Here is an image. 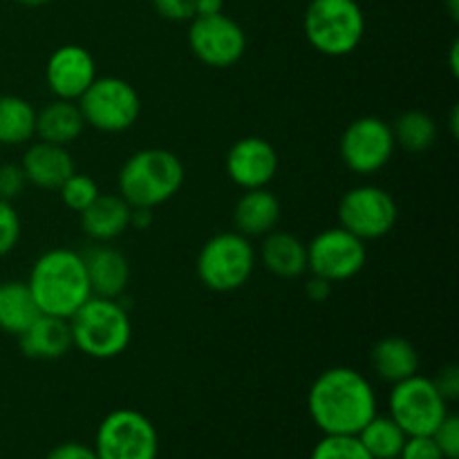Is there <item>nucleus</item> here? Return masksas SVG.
Returning a JSON list of instances; mask_svg holds the SVG:
<instances>
[{"label":"nucleus","instance_id":"obj_2","mask_svg":"<svg viewBox=\"0 0 459 459\" xmlns=\"http://www.w3.org/2000/svg\"><path fill=\"white\" fill-rule=\"evenodd\" d=\"M40 314L70 318L92 296L83 254L72 249H49L36 258L27 278Z\"/></svg>","mask_w":459,"mask_h":459},{"label":"nucleus","instance_id":"obj_8","mask_svg":"<svg viewBox=\"0 0 459 459\" xmlns=\"http://www.w3.org/2000/svg\"><path fill=\"white\" fill-rule=\"evenodd\" d=\"M92 448L99 459H157L160 435L143 412L117 408L99 424Z\"/></svg>","mask_w":459,"mask_h":459},{"label":"nucleus","instance_id":"obj_10","mask_svg":"<svg viewBox=\"0 0 459 459\" xmlns=\"http://www.w3.org/2000/svg\"><path fill=\"white\" fill-rule=\"evenodd\" d=\"M397 202L385 188L361 184L343 193L339 202V227L366 240L388 236L397 224Z\"/></svg>","mask_w":459,"mask_h":459},{"label":"nucleus","instance_id":"obj_7","mask_svg":"<svg viewBox=\"0 0 459 459\" xmlns=\"http://www.w3.org/2000/svg\"><path fill=\"white\" fill-rule=\"evenodd\" d=\"M76 103L85 126L101 133H124L133 128L142 115L139 92L119 76H97Z\"/></svg>","mask_w":459,"mask_h":459},{"label":"nucleus","instance_id":"obj_36","mask_svg":"<svg viewBox=\"0 0 459 459\" xmlns=\"http://www.w3.org/2000/svg\"><path fill=\"white\" fill-rule=\"evenodd\" d=\"M45 459H99L92 446H85L81 442H65L54 446Z\"/></svg>","mask_w":459,"mask_h":459},{"label":"nucleus","instance_id":"obj_31","mask_svg":"<svg viewBox=\"0 0 459 459\" xmlns=\"http://www.w3.org/2000/svg\"><path fill=\"white\" fill-rule=\"evenodd\" d=\"M430 437L435 439V444H437L439 451H442L444 459H457L459 457V420H457V415H451V412H448V415L444 417L442 424L435 429V433L430 435Z\"/></svg>","mask_w":459,"mask_h":459},{"label":"nucleus","instance_id":"obj_23","mask_svg":"<svg viewBox=\"0 0 459 459\" xmlns=\"http://www.w3.org/2000/svg\"><path fill=\"white\" fill-rule=\"evenodd\" d=\"M263 264L267 272H272L278 278H299L307 272V245L294 233L278 231L263 236Z\"/></svg>","mask_w":459,"mask_h":459},{"label":"nucleus","instance_id":"obj_6","mask_svg":"<svg viewBox=\"0 0 459 459\" xmlns=\"http://www.w3.org/2000/svg\"><path fill=\"white\" fill-rule=\"evenodd\" d=\"M255 267V249L238 231L215 233L202 245L195 272L202 285L218 294L236 291L249 282Z\"/></svg>","mask_w":459,"mask_h":459},{"label":"nucleus","instance_id":"obj_26","mask_svg":"<svg viewBox=\"0 0 459 459\" xmlns=\"http://www.w3.org/2000/svg\"><path fill=\"white\" fill-rule=\"evenodd\" d=\"M359 442L363 444L372 459H399L408 435L399 429L397 421L390 415L377 412L366 426L357 433Z\"/></svg>","mask_w":459,"mask_h":459},{"label":"nucleus","instance_id":"obj_27","mask_svg":"<svg viewBox=\"0 0 459 459\" xmlns=\"http://www.w3.org/2000/svg\"><path fill=\"white\" fill-rule=\"evenodd\" d=\"M393 137L408 152H426L437 139V124L424 110H408L394 119Z\"/></svg>","mask_w":459,"mask_h":459},{"label":"nucleus","instance_id":"obj_39","mask_svg":"<svg viewBox=\"0 0 459 459\" xmlns=\"http://www.w3.org/2000/svg\"><path fill=\"white\" fill-rule=\"evenodd\" d=\"M224 12V0H195V16H215Z\"/></svg>","mask_w":459,"mask_h":459},{"label":"nucleus","instance_id":"obj_25","mask_svg":"<svg viewBox=\"0 0 459 459\" xmlns=\"http://www.w3.org/2000/svg\"><path fill=\"white\" fill-rule=\"evenodd\" d=\"M36 133V110L30 101L13 94L0 97V143L21 146Z\"/></svg>","mask_w":459,"mask_h":459},{"label":"nucleus","instance_id":"obj_41","mask_svg":"<svg viewBox=\"0 0 459 459\" xmlns=\"http://www.w3.org/2000/svg\"><path fill=\"white\" fill-rule=\"evenodd\" d=\"M448 9H451L453 21H457V18H459V0H448Z\"/></svg>","mask_w":459,"mask_h":459},{"label":"nucleus","instance_id":"obj_35","mask_svg":"<svg viewBox=\"0 0 459 459\" xmlns=\"http://www.w3.org/2000/svg\"><path fill=\"white\" fill-rule=\"evenodd\" d=\"M433 384H435V388L439 390V394L446 399V403L457 402V397H459V368L455 366V363H448V366H444L442 370H439L437 375L433 377Z\"/></svg>","mask_w":459,"mask_h":459},{"label":"nucleus","instance_id":"obj_37","mask_svg":"<svg viewBox=\"0 0 459 459\" xmlns=\"http://www.w3.org/2000/svg\"><path fill=\"white\" fill-rule=\"evenodd\" d=\"M332 287H334V282L325 281V278L321 276H314L312 273V278H309L307 285H305V294H307V299L314 300V303H325L332 294Z\"/></svg>","mask_w":459,"mask_h":459},{"label":"nucleus","instance_id":"obj_43","mask_svg":"<svg viewBox=\"0 0 459 459\" xmlns=\"http://www.w3.org/2000/svg\"><path fill=\"white\" fill-rule=\"evenodd\" d=\"M451 128H453V137H457V108H453L451 112Z\"/></svg>","mask_w":459,"mask_h":459},{"label":"nucleus","instance_id":"obj_38","mask_svg":"<svg viewBox=\"0 0 459 459\" xmlns=\"http://www.w3.org/2000/svg\"><path fill=\"white\" fill-rule=\"evenodd\" d=\"M155 209H146V206H133V211H130V227L139 229V231H146L148 227L152 224V220H155V213H152Z\"/></svg>","mask_w":459,"mask_h":459},{"label":"nucleus","instance_id":"obj_3","mask_svg":"<svg viewBox=\"0 0 459 459\" xmlns=\"http://www.w3.org/2000/svg\"><path fill=\"white\" fill-rule=\"evenodd\" d=\"M72 345L90 359H117L133 341V321L121 299L90 296L70 318Z\"/></svg>","mask_w":459,"mask_h":459},{"label":"nucleus","instance_id":"obj_32","mask_svg":"<svg viewBox=\"0 0 459 459\" xmlns=\"http://www.w3.org/2000/svg\"><path fill=\"white\" fill-rule=\"evenodd\" d=\"M27 188V178L22 173L21 164H3L0 166V197L13 202L22 195Z\"/></svg>","mask_w":459,"mask_h":459},{"label":"nucleus","instance_id":"obj_14","mask_svg":"<svg viewBox=\"0 0 459 459\" xmlns=\"http://www.w3.org/2000/svg\"><path fill=\"white\" fill-rule=\"evenodd\" d=\"M224 169H227L229 179L242 191L267 188V184L278 175L281 157H278V151L272 142L251 134V137L238 139L229 148Z\"/></svg>","mask_w":459,"mask_h":459},{"label":"nucleus","instance_id":"obj_34","mask_svg":"<svg viewBox=\"0 0 459 459\" xmlns=\"http://www.w3.org/2000/svg\"><path fill=\"white\" fill-rule=\"evenodd\" d=\"M152 7L166 21H193L195 18V0H152Z\"/></svg>","mask_w":459,"mask_h":459},{"label":"nucleus","instance_id":"obj_18","mask_svg":"<svg viewBox=\"0 0 459 459\" xmlns=\"http://www.w3.org/2000/svg\"><path fill=\"white\" fill-rule=\"evenodd\" d=\"M18 348L34 361H56L74 348L70 323L67 318L40 314L22 334H18Z\"/></svg>","mask_w":459,"mask_h":459},{"label":"nucleus","instance_id":"obj_19","mask_svg":"<svg viewBox=\"0 0 459 459\" xmlns=\"http://www.w3.org/2000/svg\"><path fill=\"white\" fill-rule=\"evenodd\" d=\"M133 206L119 193H99L97 200L81 211V229L97 242H110L130 227Z\"/></svg>","mask_w":459,"mask_h":459},{"label":"nucleus","instance_id":"obj_17","mask_svg":"<svg viewBox=\"0 0 459 459\" xmlns=\"http://www.w3.org/2000/svg\"><path fill=\"white\" fill-rule=\"evenodd\" d=\"M92 296L124 299L130 282V263L121 251L112 247H92L83 254Z\"/></svg>","mask_w":459,"mask_h":459},{"label":"nucleus","instance_id":"obj_24","mask_svg":"<svg viewBox=\"0 0 459 459\" xmlns=\"http://www.w3.org/2000/svg\"><path fill=\"white\" fill-rule=\"evenodd\" d=\"M40 316L27 281L0 282V330L18 336Z\"/></svg>","mask_w":459,"mask_h":459},{"label":"nucleus","instance_id":"obj_28","mask_svg":"<svg viewBox=\"0 0 459 459\" xmlns=\"http://www.w3.org/2000/svg\"><path fill=\"white\" fill-rule=\"evenodd\" d=\"M309 459H372L357 435H323Z\"/></svg>","mask_w":459,"mask_h":459},{"label":"nucleus","instance_id":"obj_40","mask_svg":"<svg viewBox=\"0 0 459 459\" xmlns=\"http://www.w3.org/2000/svg\"><path fill=\"white\" fill-rule=\"evenodd\" d=\"M457 52H459V43L455 40L451 48V72L453 74H457Z\"/></svg>","mask_w":459,"mask_h":459},{"label":"nucleus","instance_id":"obj_12","mask_svg":"<svg viewBox=\"0 0 459 459\" xmlns=\"http://www.w3.org/2000/svg\"><path fill=\"white\" fill-rule=\"evenodd\" d=\"M188 48L200 63L224 70L245 56L247 34L240 22L224 12L215 16H195L188 27Z\"/></svg>","mask_w":459,"mask_h":459},{"label":"nucleus","instance_id":"obj_15","mask_svg":"<svg viewBox=\"0 0 459 459\" xmlns=\"http://www.w3.org/2000/svg\"><path fill=\"white\" fill-rule=\"evenodd\" d=\"M94 79H97V63L83 45H61L49 54L45 81L56 99L79 101Z\"/></svg>","mask_w":459,"mask_h":459},{"label":"nucleus","instance_id":"obj_4","mask_svg":"<svg viewBox=\"0 0 459 459\" xmlns=\"http://www.w3.org/2000/svg\"><path fill=\"white\" fill-rule=\"evenodd\" d=\"M184 164L173 151L143 148L130 155L119 170V195L130 206L157 209L179 193Z\"/></svg>","mask_w":459,"mask_h":459},{"label":"nucleus","instance_id":"obj_22","mask_svg":"<svg viewBox=\"0 0 459 459\" xmlns=\"http://www.w3.org/2000/svg\"><path fill=\"white\" fill-rule=\"evenodd\" d=\"M85 128L83 115L76 101L67 99H54L48 106L36 110V137L39 142L56 143V146H70L81 137Z\"/></svg>","mask_w":459,"mask_h":459},{"label":"nucleus","instance_id":"obj_1","mask_svg":"<svg viewBox=\"0 0 459 459\" xmlns=\"http://www.w3.org/2000/svg\"><path fill=\"white\" fill-rule=\"evenodd\" d=\"M307 412L323 435H357L377 415L375 388L354 368H330L309 385Z\"/></svg>","mask_w":459,"mask_h":459},{"label":"nucleus","instance_id":"obj_30","mask_svg":"<svg viewBox=\"0 0 459 459\" xmlns=\"http://www.w3.org/2000/svg\"><path fill=\"white\" fill-rule=\"evenodd\" d=\"M21 218L9 200L0 197V258L12 254L21 240Z\"/></svg>","mask_w":459,"mask_h":459},{"label":"nucleus","instance_id":"obj_5","mask_svg":"<svg viewBox=\"0 0 459 459\" xmlns=\"http://www.w3.org/2000/svg\"><path fill=\"white\" fill-rule=\"evenodd\" d=\"M303 30L318 54L341 58L361 45L366 16L357 0H309Z\"/></svg>","mask_w":459,"mask_h":459},{"label":"nucleus","instance_id":"obj_11","mask_svg":"<svg viewBox=\"0 0 459 459\" xmlns=\"http://www.w3.org/2000/svg\"><path fill=\"white\" fill-rule=\"evenodd\" d=\"M393 128L381 117L366 115L354 119L343 130L339 142V152L343 164L357 175H372L388 166L394 155Z\"/></svg>","mask_w":459,"mask_h":459},{"label":"nucleus","instance_id":"obj_13","mask_svg":"<svg viewBox=\"0 0 459 459\" xmlns=\"http://www.w3.org/2000/svg\"><path fill=\"white\" fill-rule=\"evenodd\" d=\"M366 242L343 227L325 229L307 245V272L330 282L354 278L366 267Z\"/></svg>","mask_w":459,"mask_h":459},{"label":"nucleus","instance_id":"obj_16","mask_svg":"<svg viewBox=\"0 0 459 459\" xmlns=\"http://www.w3.org/2000/svg\"><path fill=\"white\" fill-rule=\"evenodd\" d=\"M21 169L25 173L27 184H34L36 188H43V191H58L63 182L74 173L76 166L67 146L36 142L22 155Z\"/></svg>","mask_w":459,"mask_h":459},{"label":"nucleus","instance_id":"obj_21","mask_svg":"<svg viewBox=\"0 0 459 459\" xmlns=\"http://www.w3.org/2000/svg\"><path fill=\"white\" fill-rule=\"evenodd\" d=\"M370 366L381 381L399 384L420 372V352L403 336H384L372 345Z\"/></svg>","mask_w":459,"mask_h":459},{"label":"nucleus","instance_id":"obj_20","mask_svg":"<svg viewBox=\"0 0 459 459\" xmlns=\"http://www.w3.org/2000/svg\"><path fill=\"white\" fill-rule=\"evenodd\" d=\"M282 215L281 200L267 188H251L236 202L233 224L247 238H263L278 227Z\"/></svg>","mask_w":459,"mask_h":459},{"label":"nucleus","instance_id":"obj_29","mask_svg":"<svg viewBox=\"0 0 459 459\" xmlns=\"http://www.w3.org/2000/svg\"><path fill=\"white\" fill-rule=\"evenodd\" d=\"M99 193H101L99 191V184L90 175L76 173V170L58 188V195H61L63 204L70 211H74V213H81V211L88 209L97 200Z\"/></svg>","mask_w":459,"mask_h":459},{"label":"nucleus","instance_id":"obj_42","mask_svg":"<svg viewBox=\"0 0 459 459\" xmlns=\"http://www.w3.org/2000/svg\"><path fill=\"white\" fill-rule=\"evenodd\" d=\"M21 4H25V7H40V4H48L49 0H18Z\"/></svg>","mask_w":459,"mask_h":459},{"label":"nucleus","instance_id":"obj_33","mask_svg":"<svg viewBox=\"0 0 459 459\" xmlns=\"http://www.w3.org/2000/svg\"><path fill=\"white\" fill-rule=\"evenodd\" d=\"M399 459H444V455L430 435H417L406 439Z\"/></svg>","mask_w":459,"mask_h":459},{"label":"nucleus","instance_id":"obj_9","mask_svg":"<svg viewBox=\"0 0 459 459\" xmlns=\"http://www.w3.org/2000/svg\"><path fill=\"white\" fill-rule=\"evenodd\" d=\"M388 415L399 424L408 437L433 435L448 415L446 399L435 388L433 379L420 372L393 384L388 399Z\"/></svg>","mask_w":459,"mask_h":459}]
</instances>
